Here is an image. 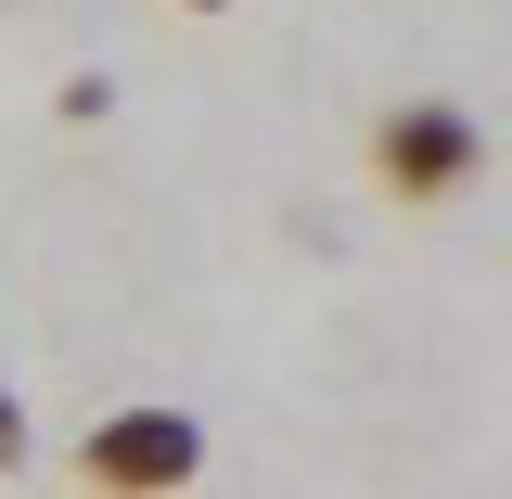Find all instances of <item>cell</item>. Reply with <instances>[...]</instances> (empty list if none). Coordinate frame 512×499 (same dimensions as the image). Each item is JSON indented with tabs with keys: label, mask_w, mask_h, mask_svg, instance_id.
I'll return each instance as SVG.
<instances>
[{
	"label": "cell",
	"mask_w": 512,
	"mask_h": 499,
	"mask_svg": "<svg viewBox=\"0 0 512 499\" xmlns=\"http://www.w3.org/2000/svg\"><path fill=\"white\" fill-rule=\"evenodd\" d=\"M13 474H26V410L0 397V487H13Z\"/></svg>",
	"instance_id": "obj_3"
},
{
	"label": "cell",
	"mask_w": 512,
	"mask_h": 499,
	"mask_svg": "<svg viewBox=\"0 0 512 499\" xmlns=\"http://www.w3.org/2000/svg\"><path fill=\"white\" fill-rule=\"evenodd\" d=\"M180 13H231V0H180Z\"/></svg>",
	"instance_id": "obj_4"
},
{
	"label": "cell",
	"mask_w": 512,
	"mask_h": 499,
	"mask_svg": "<svg viewBox=\"0 0 512 499\" xmlns=\"http://www.w3.org/2000/svg\"><path fill=\"white\" fill-rule=\"evenodd\" d=\"M77 474H90V487H192V474H205V423H192V410H154V397H141V410H103V423L77 436Z\"/></svg>",
	"instance_id": "obj_2"
},
{
	"label": "cell",
	"mask_w": 512,
	"mask_h": 499,
	"mask_svg": "<svg viewBox=\"0 0 512 499\" xmlns=\"http://www.w3.org/2000/svg\"><path fill=\"white\" fill-rule=\"evenodd\" d=\"M372 180L397 205H461V192L487 180V128L461 116V103H397L372 128Z\"/></svg>",
	"instance_id": "obj_1"
}]
</instances>
